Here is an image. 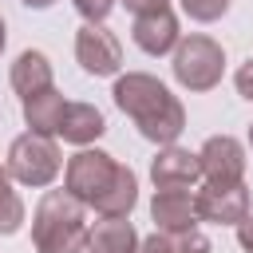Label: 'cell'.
I'll return each mask as SVG.
<instances>
[{
  "instance_id": "obj_1",
  "label": "cell",
  "mask_w": 253,
  "mask_h": 253,
  "mask_svg": "<svg viewBox=\"0 0 253 253\" xmlns=\"http://www.w3.org/2000/svg\"><path fill=\"white\" fill-rule=\"evenodd\" d=\"M115 95V107L138 126V134L154 146H170L178 142V134L186 130V107L182 99L154 75L146 71H126L115 79L111 87Z\"/></svg>"
},
{
  "instance_id": "obj_2",
  "label": "cell",
  "mask_w": 253,
  "mask_h": 253,
  "mask_svg": "<svg viewBox=\"0 0 253 253\" xmlns=\"http://www.w3.org/2000/svg\"><path fill=\"white\" fill-rule=\"evenodd\" d=\"M87 206L71 190H43L32 213V245L36 253H87Z\"/></svg>"
},
{
  "instance_id": "obj_3",
  "label": "cell",
  "mask_w": 253,
  "mask_h": 253,
  "mask_svg": "<svg viewBox=\"0 0 253 253\" xmlns=\"http://www.w3.org/2000/svg\"><path fill=\"white\" fill-rule=\"evenodd\" d=\"M12 182L20 186H32V190H47L59 170H63V154L55 146V134H36V130H24L12 138L8 146V158H4Z\"/></svg>"
},
{
  "instance_id": "obj_4",
  "label": "cell",
  "mask_w": 253,
  "mask_h": 253,
  "mask_svg": "<svg viewBox=\"0 0 253 253\" xmlns=\"http://www.w3.org/2000/svg\"><path fill=\"white\" fill-rule=\"evenodd\" d=\"M174 79L186 87V91H213L225 75V51L217 40L210 36H182L178 47H174Z\"/></svg>"
},
{
  "instance_id": "obj_5",
  "label": "cell",
  "mask_w": 253,
  "mask_h": 253,
  "mask_svg": "<svg viewBox=\"0 0 253 253\" xmlns=\"http://www.w3.org/2000/svg\"><path fill=\"white\" fill-rule=\"evenodd\" d=\"M115 170H119V162H115L107 150H99V146H79V154H71L67 166H63V190H71L83 206H95V198L111 186Z\"/></svg>"
},
{
  "instance_id": "obj_6",
  "label": "cell",
  "mask_w": 253,
  "mask_h": 253,
  "mask_svg": "<svg viewBox=\"0 0 253 253\" xmlns=\"http://www.w3.org/2000/svg\"><path fill=\"white\" fill-rule=\"evenodd\" d=\"M75 59L87 75L103 79V75H119L123 67V43L111 28L103 24H83L75 32Z\"/></svg>"
},
{
  "instance_id": "obj_7",
  "label": "cell",
  "mask_w": 253,
  "mask_h": 253,
  "mask_svg": "<svg viewBox=\"0 0 253 253\" xmlns=\"http://www.w3.org/2000/svg\"><path fill=\"white\" fill-rule=\"evenodd\" d=\"M198 198V217L210 225H237L249 217V190L245 182H206L194 190Z\"/></svg>"
},
{
  "instance_id": "obj_8",
  "label": "cell",
  "mask_w": 253,
  "mask_h": 253,
  "mask_svg": "<svg viewBox=\"0 0 253 253\" xmlns=\"http://www.w3.org/2000/svg\"><path fill=\"white\" fill-rule=\"evenodd\" d=\"M150 178H154V190H194L202 182L198 150H186L178 142L158 146V154L150 162Z\"/></svg>"
},
{
  "instance_id": "obj_9",
  "label": "cell",
  "mask_w": 253,
  "mask_h": 253,
  "mask_svg": "<svg viewBox=\"0 0 253 253\" xmlns=\"http://www.w3.org/2000/svg\"><path fill=\"white\" fill-rule=\"evenodd\" d=\"M198 162H202V178L206 182H245V146L233 138V134H213L202 142L198 150Z\"/></svg>"
},
{
  "instance_id": "obj_10",
  "label": "cell",
  "mask_w": 253,
  "mask_h": 253,
  "mask_svg": "<svg viewBox=\"0 0 253 253\" xmlns=\"http://www.w3.org/2000/svg\"><path fill=\"white\" fill-rule=\"evenodd\" d=\"M130 40L146 55H170L178 47V40H182L178 16L170 12V4L166 8H154V12H138L134 24H130Z\"/></svg>"
},
{
  "instance_id": "obj_11",
  "label": "cell",
  "mask_w": 253,
  "mask_h": 253,
  "mask_svg": "<svg viewBox=\"0 0 253 253\" xmlns=\"http://www.w3.org/2000/svg\"><path fill=\"white\" fill-rule=\"evenodd\" d=\"M150 217H154V229H170V233L198 229V221H202L194 190H154Z\"/></svg>"
},
{
  "instance_id": "obj_12",
  "label": "cell",
  "mask_w": 253,
  "mask_h": 253,
  "mask_svg": "<svg viewBox=\"0 0 253 253\" xmlns=\"http://www.w3.org/2000/svg\"><path fill=\"white\" fill-rule=\"evenodd\" d=\"M12 87H16V95L20 99H28V95H40V91H47V87H55V75H51V59L43 55V51H36V47H28V51H20L16 55V63H12Z\"/></svg>"
},
{
  "instance_id": "obj_13",
  "label": "cell",
  "mask_w": 253,
  "mask_h": 253,
  "mask_svg": "<svg viewBox=\"0 0 253 253\" xmlns=\"http://www.w3.org/2000/svg\"><path fill=\"white\" fill-rule=\"evenodd\" d=\"M103 130H107V119H103L99 107H91V103H67L63 123H59L55 134L63 142H71V146H91L95 138H103Z\"/></svg>"
},
{
  "instance_id": "obj_14",
  "label": "cell",
  "mask_w": 253,
  "mask_h": 253,
  "mask_svg": "<svg viewBox=\"0 0 253 253\" xmlns=\"http://www.w3.org/2000/svg\"><path fill=\"white\" fill-rule=\"evenodd\" d=\"M134 202H138V178H134V170H130V166H123V162H119V170H115L111 186L95 198V206H91V210H95L99 217H130Z\"/></svg>"
},
{
  "instance_id": "obj_15",
  "label": "cell",
  "mask_w": 253,
  "mask_h": 253,
  "mask_svg": "<svg viewBox=\"0 0 253 253\" xmlns=\"http://www.w3.org/2000/svg\"><path fill=\"white\" fill-rule=\"evenodd\" d=\"M138 229L126 217H103L91 225L87 253H138Z\"/></svg>"
},
{
  "instance_id": "obj_16",
  "label": "cell",
  "mask_w": 253,
  "mask_h": 253,
  "mask_svg": "<svg viewBox=\"0 0 253 253\" xmlns=\"http://www.w3.org/2000/svg\"><path fill=\"white\" fill-rule=\"evenodd\" d=\"M20 103H24V123H28V130H36V134H55V130H59L63 111H67L63 91L47 87V91L28 95V99H20Z\"/></svg>"
},
{
  "instance_id": "obj_17",
  "label": "cell",
  "mask_w": 253,
  "mask_h": 253,
  "mask_svg": "<svg viewBox=\"0 0 253 253\" xmlns=\"http://www.w3.org/2000/svg\"><path fill=\"white\" fill-rule=\"evenodd\" d=\"M138 253H210V237L202 229H182V233L154 229L150 237L138 241Z\"/></svg>"
},
{
  "instance_id": "obj_18",
  "label": "cell",
  "mask_w": 253,
  "mask_h": 253,
  "mask_svg": "<svg viewBox=\"0 0 253 253\" xmlns=\"http://www.w3.org/2000/svg\"><path fill=\"white\" fill-rule=\"evenodd\" d=\"M24 217H28V210L12 186V174H8V166H0V237H12L24 225Z\"/></svg>"
},
{
  "instance_id": "obj_19",
  "label": "cell",
  "mask_w": 253,
  "mask_h": 253,
  "mask_svg": "<svg viewBox=\"0 0 253 253\" xmlns=\"http://www.w3.org/2000/svg\"><path fill=\"white\" fill-rule=\"evenodd\" d=\"M182 4V12L190 16V20H198V24H213V20H221L225 12H229V0H178Z\"/></svg>"
},
{
  "instance_id": "obj_20",
  "label": "cell",
  "mask_w": 253,
  "mask_h": 253,
  "mask_svg": "<svg viewBox=\"0 0 253 253\" xmlns=\"http://www.w3.org/2000/svg\"><path fill=\"white\" fill-rule=\"evenodd\" d=\"M71 4H75V12H79L87 24H103V20L115 12L119 0H71Z\"/></svg>"
},
{
  "instance_id": "obj_21",
  "label": "cell",
  "mask_w": 253,
  "mask_h": 253,
  "mask_svg": "<svg viewBox=\"0 0 253 253\" xmlns=\"http://www.w3.org/2000/svg\"><path fill=\"white\" fill-rule=\"evenodd\" d=\"M233 83H237V95L253 103V59H245V63L237 67V75H233Z\"/></svg>"
},
{
  "instance_id": "obj_22",
  "label": "cell",
  "mask_w": 253,
  "mask_h": 253,
  "mask_svg": "<svg viewBox=\"0 0 253 253\" xmlns=\"http://www.w3.org/2000/svg\"><path fill=\"white\" fill-rule=\"evenodd\" d=\"M237 245H241L245 253H253V213H249L245 221H237Z\"/></svg>"
},
{
  "instance_id": "obj_23",
  "label": "cell",
  "mask_w": 253,
  "mask_h": 253,
  "mask_svg": "<svg viewBox=\"0 0 253 253\" xmlns=\"http://www.w3.org/2000/svg\"><path fill=\"white\" fill-rule=\"evenodd\" d=\"M119 4H123L126 12H134V16H138V12H154V8H166L170 0H119Z\"/></svg>"
},
{
  "instance_id": "obj_24",
  "label": "cell",
  "mask_w": 253,
  "mask_h": 253,
  "mask_svg": "<svg viewBox=\"0 0 253 253\" xmlns=\"http://www.w3.org/2000/svg\"><path fill=\"white\" fill-rule=\"evenodd\" d=\"M20 4H24V8H36V12H40V8H51L55 0H20Z\"/></svg>"
},
{
  "instance_id": "obj_25",
  "label": "cell",
  "mask_w": 253,
  "mask_h": 253,
  "mask_svg": "<svg viewBox=\"0 0 253 253\" xmlns=\"http://www.w3.org/2000/svg\"><path fill=\"white\" fill-rule=\"evenodd\" d=\"M4 43H8V28H4V16H0V51H4Z\"/></svg>"
},
{
  "instance_id": "obj_26",
  "label": "cell",
  "mask_w": 253,
  "mask_h": 253,
  "mask_svg": "<svg viewBox=\"0 0 253 253\" xmlns=\"http://www.w3.org/2000/svg\"><path fill=\"white\" fill-rule=\"evenodd\" d=\"M249 146H253V123H249Z\"/></svg>"
}]
</instances>
